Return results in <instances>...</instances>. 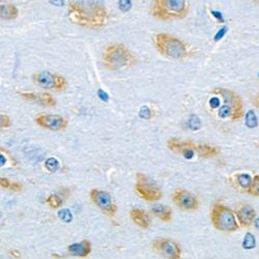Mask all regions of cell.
Masks as SVG:
<instances>
[{
	"mask_svg": "<svg viewBox=\"0 0 259 259\" xmlns=\"http://www.w3.org/2000/svg\"><path fill=\"white\" fill-rule=\"evenodd\" d=\"M68 16L74 24L91 29H101L108 21L103 0H75L69 5Z\"/></svg>",
	"mask_w": 259,
	"mask_h": 259,
	"instance_id": "1",
	"label": "cell"
},
{
	"mask_svg": "<svg viewBox=\"0 0 259 259\" xmlns=\"http://www.w3.org/2000/svg\"><path fill=\"white\" fill-rule=\"evenodd\" d=\"M104 67L110 71H121L134 67L137 58L123 44L113 42L107 45L102 53Z\"/></svg>",
	"mask_w": 259,
	"mask_h": 259,
	"instance_id": "2",
	"label": "cell"
},
{
	"mask_svg": "<svg viewBox=\"0 0 259 259\" xmlns=\"http://www.w3.org/2000/svg\"><path fill=\"white\" fill-rule=\"evenodd\" d=\"M150 12L164 21L184 19L188 14L187 0H153Z\"/></svg>",
	"mask_w": 259,
	"mask_h": 259,
	"instance_id": "3",
	"label": "cell"
},
{
	"mask_svg": "<svg viewBox=\"0 0 259 259\" xmlns=\"http://www.w3.org/2000/svg\"><path fill=\"white\" fill-rule=\"evenodd\" d=\"M157 50L167 58L182 59L188 55V48L179 37L168 33H158L155 35Z\"/></svg>",
	"mask_w": 259,
	"mask_h": 259,
	"instance_id": "4",
	"label": "cell"
},
{
	"mask_svg": "<svg viewBox=\"0 0 259 259\" xmlns=\"http://www.w3.org/2000/svg\"><path fill=\"white\" fill-rule=\"evenodd\" d=\"M210 221L215 229L222 232H234L239 229L235 213L227 206L215 203L210 209Z\"/></svg>",
	"mask_w": 259,
	"mask_h": 259,
	"instance_id": "5",
	"label": "cell"
},
{
	"mask_svg": "<svg viewBox=\"0 0 259 259\" xmlns=\"http://www.w3.org/2000/svg\"><path fill=\"white\" fill-rule=\"evenodd\" d=\"M136 184L134 190L137 195L148 202H156L162 198V191L160 188L154 184L152 181L148 180L143 174H137Z\"/></svg>",
	"mask_w": 259,
	"mask_h": 259,
	"instance_id": "6",
	"label": "cell"
},
{
	"mask_svg": "<svg viewBox=\"0 0 259 259\" xmlns=\"http://www.w3.org/2000/svg\"><path fill=\"white\" fill-rule=\"evenodd\" d=\"M32 81L38 88L53 91H64L67 89V79L51 72L39 71L32 75Z\"/></svg>",
	"mask_w": 259,
	"mask_h": 259,
	"instance_id": "7",
	"label": "cell"
},
{
	"mask_svg": "<svg viewBox=\"0 0 259 259\" xmlns=\"http://www.w3.org/2000/svg\"><path fill=\"white\" fill-rule=\"evenodd\" d=\"M90 198L93 203L108 217H114L116 214L117 207L108 192L100 189H93L90 191Z\"/></svg>",
	"mask_w": 259,
	"mask_h": 259,
	"instance_id": "8",
	"label": "cell"
},
{
	"mask_svg": "<svg viewBox=\"0 0 259 259\" xmlns=\"http://www.w3.org/2000/svg\"><path fill=\"white\" fill-rule=\"evenodd\" d=\"M213 94L220 95L223 98L225 104L230 106L232 109L231 120H239L244 116L243 101L236 93L226 89H215L213 90Z\"/></svg>",
	"mask_w": 259,
	"mask_h": 259,
	"instance_id": "9",
	"label": "cell"
},
{
	"mask_svg": "<svg viewBox=\"0 0 259 259\" xmlns=\"http://www.w3.org/2000/svg\"><path fill=\"white\" fill-rule=\"evenodd\" d=\"M154 251L161 257L167 259H180L182 257V249L180 245L169 239H158L153 242Z\"/></svg>",
	"mask_w": 259,
	"mask_h": 259,
	"instance_id": "10",
	"label": "cell"
},
{
	"mask_svg": "<svg viewBox=\"0 0 259 259\" xmlns=\"http://www.w3.org/2000/svg\"><path fill=\"white\" fill-rule=\"evenodd\" d=\"M172 201L183 210L194 211L199 207V199L191 192L178 189L172 194Z\"/></svg>",
	"mask_w": 259,
	"mask_h": 259,
	"instance_id": "11",
	"label": "cell"
},
{
	"mask_svg": "<svg viewBox=\"0 0 259 259\" xmlns=\"http://www.w3.org/2000/svg\"><path fill=\"white\" fill-rule=\"evenodd\" d=\"M35 123L42 127L50 130V131H62V130L68 126V120L56 114H47V113H40L34 117Z\"/></svg>",
	"mask_w": 259,
	"mask_h": 259,
	"instance_id": "12",
	"label": "cell"
},
{
	"mask_svg": "<svg viewBox=\"0 0 259 259\" xmlns=\"http://www.w3.org/2000/svg\"><path fill=\"white\" fill-rule=\"evenodd\" d=\"M197 144L193 141H183L178 138H169L167 140V147L176 154L182 155L185 159L191 160L196 153Z\"/></svg>",
	"mask_w": 259,
	"mask_h": 259,
	"instance_id": "13",
	"label": "cell"
},
{
	"mask_svg": "<svg viewBox=\"0 0 259 259\" xmlns=\"http://www.w3.org/2000/svg\"><path fill=\"white\" fill-rule=\"evenodd\" d=\"M17 94L25 101L37 103L41 106L46 107H54L56 106V100L52 97V95L48 93H35V92H20L17 91Z\"/></svg>",
	"mask_w": 259,
	"mask_h": 259,
	"instance_id": "14",
	"label": "cell"
},
{
	"mask_svg": "<svg viewBox=\"0 0 259 259\" xmlns=\"http://www.w3.org/2000/svg\"><path fill=\"white\" fill-rule=\"evenodd\" d=\"M234 213L236 215L237 222H239V224L242 228L250 227L253 224L255 217H256L255 209L249 204L239 205L235 209Z\"/></svg>",
	"mask_w": 259,
	"mask_h": 259,
	"instance_id": "15",
	"label": "cell"
},
{
	"mask_svg": "<svg viewBox=\"0 0 259 259\" xmlns=\"http://www.w3.org/2000/svg\"><path fill=\"white\" fill-rule=\"evenodd\" d=\"M130 217H131V220L139 226L142 229H147L150 224H152V218L150 215L142 208H137L134 207L130 211Z\"/></svg>",
	"mask_w": 259,
	"mask_h": 259,
	"instance_id": "16",
	"label": "cell"
},
{
	"mask_svg": "<svg viewBox=\"0 0 259 259\" xmlns=\"http://www.w3.org/2000/svg\"><path fill=\"white\" fill-rule=\"evenodd\" d=\"M68 252L71 256L85 258L92 252V243L88 240H83L80 243L72 244L68 247Z\"/></svg>",
	"mask_w": 259,
	"mask_h": 259,
	"instance_id": "17",
	"label": "cell"
},
{
	"mask_svg": "<svg viewBox=\"0 0 259 259\" xmlns=\"http://www.w3.org/2000/svg\"><path fill=\"white\" fill-rule=\"evenodd\" d=\"M252 182H253V179L246 174H236L230 178V183L232 187L236 191H240V192L248 193Z\"/></svg>",
	"mask_w": 259,
	"mask_h": 259,
	"instance_id": "18",
	"label": "cell"
},
{
	"mask_svg": "<svg viewBox=\"0 0 259 259\" xmlns=\"http://www.w3.org/2000/svg\"><path fill=\"white\" fill-rule=\"evenodd\" d=\"M152 212L159 220L168 223L172 219V209L164 204H155L152 207Z\"/></svg>",
	"mask_w": 259,
	"mask_h": 259,
	"instance_id": "19",
	"label": "cell"
},
{
	"mask_svg": "<svg viewBox=\"0 0 259 259\" xmlns=\"http://www.w3.org/2000/svg\"><path fill=\"white\" fill-rule=\"evenodd\" d=\"M196 153L203 158H212V157L218 156L221 153V149L215 145L197 144Z\"/></svg>",
	"mask_w": 259,
	"mask_h": 259,
	"instance_id": "20",
	"label": "cell"
},
{
	"mask_svg": "<svg viewBox=\"0 0 259 259\" xmlns=\"http://www.w3.org/2000/svg\"><path fill=\"white\" fill-rule=\"evenodd\" d=\"M19 16L18 9L12 4H2L0 6V18L6 21H12Z\"/></svg>",
	"mask_w": 259,
	"mask_h": 259,
	"instance_id": "21",
	"label": "cell"
},
{
	"mask_svg": "<svg viewBox=\"0 0 259 259\" xmlns=\"http://www.w3.org/2000/svg\"><path fill=\"white\" fill-rule=\"evenodd\" d=\"M45 202L50 208L56 209V208H59L62 205L63 200L60 196L56 195V194H50V195L46 198Z\"/></svg>",
	"mask_w": 259,
	"mask_h": 259,
	"instance_id": "22",
	"label": "cell"
},
{
	"mask_svg": "<svg viewBox=\"0 0 259 259\" xmlns=\"http://www.w3.org/2000/svg\"><path fill=\"white\" fill-rule=\"evenodd\" d=\"M59 219L64 223H71L73 221V214L72 211L68 208H62L58 211Z\"/></svg>",
	"mask_w": 259,
	"mask_h": 259,
	"instance_id": "23",
	"label": "cell"
},
{
	"mask_svg": "<svg viewBox=\"0 0 259 259\" xmlns=\"http://www.w3.org/2000/svg\"><path fill=\"white\" fill-rule=\"evenodd\" d=\"M248 193L250 194V195L259 197V176H255L253 178V182L251 184V187H250Z\"/></svg>",
	"mask_w": 259,
	"mask_h": 259,
	"instance_id": "24",
	"label": "cell"
},
{
	"mask_svg": "<svg viewBox=\"0 0 259 259\" xmlns=\"http://www.w3.org/2000/svg\"><path fill=\"white\" fill-rule=\"evenodd\" d=\"M45 167L50 172H56L59 169V162L55 158H49L45 162Z\"/></svg>",
	"mask_w": 259,
	"mask_h": 259,
	"instance_id": "25",
	"label": "cell"
},
{
	"mask_svg": "<svg viewBox=\"0 0 259 259\" xmlns=\"http://www.w3.org/2000/svg\"><path fill=\"white\" fill-rule=\"evenodd\" d=\"M188 126L193 130V131H196V130L200 128L201 126V123H200V120L199 118L196 116V115H192L188 121Z\"/></svg>",
	"mask_w": 259,
	"mask_h": 259,
	"instance_id": "26",
	"label": "cell"
},
{
	"mask_svg": "<svg viewBox=\"0 0 259 259\" xmlns=\"http://www.w3.org/2000/svg\"><path fill=\"white\" fill-rule=\"evenodd\" d=\"M139 116L142 118V119H150L153 117V112L152 110H150V108L146 105L142 106L140 108V111H139Z\"/></svg>",
	"mask_w": 259,
	"mask_h": 259,
	"instance_id": "27",
	"label": "cell"
},
{
	"mask_svg": "<svg viewBox=\"0 0 259 259\" xmlns=\"http://www.w3.org/2000/svg\"><path fill=\"white\" fill-rule=\"evenodd\" d=\"M118 8L121 12L126 13L132 8V0H119L118 2Z\"/></svg>",
	"mask_w": 259,
	"mask_h": 259,
	"instance_id": "28",
	"label": "cell"
},
{
	"mask_svg": "<svg viewBox=\"0 0 259 259\" xmlns=\"http://www.w3.org/2000/svg\"><path fill=\"white\" fill-rule=\"evenodd\" d=\"M0 126H2L3 130L11 126V118L7 114H0Z\"/></svg>",
	"mask_w": 259,
	"mask_h": 259,
	"instance_id": "29",
	"label": "cell"
},
{
	"mask_svg": "<svg viewBox=\"0 0 259 259\" xmlns=\"http://www.w3.org/2000/svg\"><path fill=\"white\" fill-rule=\"evenodd\" d=\"M246 121H247V124L250 126V127H253L256 125V118H255V115L254 113L252 112H249L246 116Z\"/></svg>",
	"mask_w": 259,
	"mask_h": 259,
	"instance_id": "30",
	"label": "cell"
},
{
	"mask_svg": "<svg viewBox=\"0 0 259 259\" xmlns=\"http://www.w3.org/2000/svg\"><path fill=\"white\" fill-rule=\"evenodd\" d=\"M22 185L21 184H19V183H12L11 184V187H10V189L9 190H11V191H13V192H17V193H19V192H21L22 191Z\"/></svg>",
	"mask_w": 259,
	"mask_h": 259,
	"instance_id": "31",
	"label": "cell"
},
{
	"mask_svg": "<svg viewBox=\"0 0 259 259\" xmlns=\"http://www.w3.org/2000/svg\"><path fill=\"white\" fill-rule=\"evenodd\" d=\"M11 184L12 183L8 179H6V178L0 179V186H2V188H4V189H10Z\"/></svg>",
	"mask_w": 259,
	"mask_h": 259,
	"instance_id": "32",
	"label": "cell"
},
{
	"mask_svg": "<svg viewBox=\"0 0 259 259\" xmlns=\"http://www.w3.org/2000/svg\"><path fill=\"white\" fill-rule=\"evenodd\" d=\"M98 97L102 100V101H104V102H108L109 101V96H108L104 91H102V90H99L98 91Z\"/></svg>",
	"mask_w": 259,
	"mask_h": 259,
	"instance_id": "33",
	"label": "cell"
},
{
	"mask_svg": "<svg viewBox=\"0 0 259 259\" xmlns=\"http://www.w3.org/2000/svg\"><path fill=\"white\" fill-rule=\"evenodd\" d=\"M209 105L212 108H217L220 105V100L218 98H211V100L209 101Z\"/></svg>",
	"mask_w": 259,
	"mask_h": 259,
	"instance_id": "34",
	"label": "cell"
},
{
	"mask_svg": "<svg viewBox=\"0 0 259 259\" xmlns=\"http://www.w3.org/2000/svg\"><path fill=\"white\" fill-rule=\"evenodd\" d=\"M49 3L56 7H63L64 6V0H49Z\"/></svg>",
	"mask_w": 259,
	"mask_h": 259,
	"instance_id": "35",
	"label": "cell"
},
{
	"mask_svg": "<svg viewBox=\"0 0 259 259\" xmlns=\"http://www.w3.org/2000/svg\"><path fill=\"white\" fill-rule=\"evenodd\" d=\"M6 163H7V158L4 155V152H2V155H0V165H2V167H4Z\"/></svg>",
	"mask_w": 259,
	"mask_h": 259,
	"instance_id": "36",
	"label": "cell"
},
{
	"mask_svg": "<svg viewBox=\"0 0 259 259\" xmlns=\"http://www.w3.org/2000/svg\"><path fill=\"white\" fill-rule=\"evenodd\" d=\"M10 254H13V255H11V256H12V257H15V258H20V257H21V253L18 252V251H16V250L11 251Z\"/></svg>",
	"mask_w": 259,
	"mask_h": 259,
	"instance_id": "37",
	"label": "cell"
},
{
	"mask_svg": "<svg viewBox=\"0 0 259 259\" xmlns=\"http://www.w3.org/2000/svg\"><path fill=\"white\" fill-rule=\"evenodd\" d=\"M256 103H257V105L259 106V94H258L257 97H256Z\"/></svg>",
	"mask_w": 259,
	"mask_h": 259,
	"instance_id": "38",
	"label": "cell"
},
{
	"mask_svg": "<svg viewBox=\"0 0 259 259\" xmlns=\"http://www.w3.org/2000/svg\"><path fill=\"white\" fill-rule=\"evenodd\" d=\"M255 2H256V3H259V0H255Z\"/></svg>",
	"mask_w": 259,
	"mask_h": 259,
	"instance_id": "39",
	"label": "cell"
}]
</instances>
